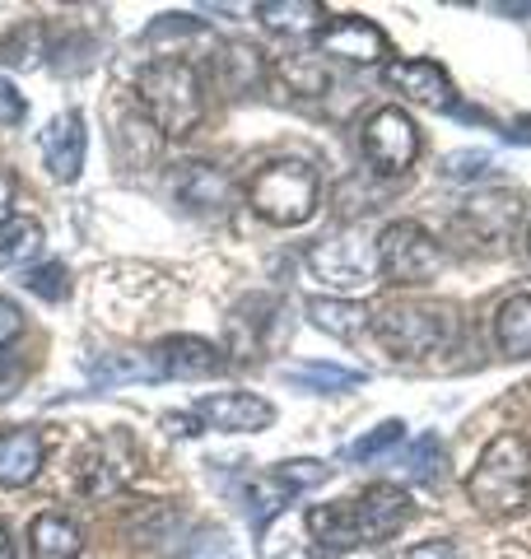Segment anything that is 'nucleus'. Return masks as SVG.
<instances>
[{
  "label": "nucleus",
  "instance_id": "4c0bfd02",
  "mask_svg": "<svg viewBox=\"0 0 531 559\" xmlns=\"http://www.w3.org/2000/svg\"><path fill=\"white\" fill-rule=\"evenodd\" d=\"M405 559H462L452 540H420V546L405 550Z\"/></svg>",
  "mask_w": 531,
  "mask_h": 559
},
{
  "label": "nucleus",
  "instance_id": "72a5a7b5",
  "mask_svg": "<svg viewBox=\"0 0 531 559\" xmlns=\"http://www.w3.org/2000/svg\"><path fill=\"white\" fill-rule=\"evenodd\" d=\"M489 168H494V159L485 150H452V154H442V178H448V182H475V178H485Z\"/></svg>",
  "mask_w": 531,
  "mask_h": 559
},
{
  "label": "nucleus",
  "instance_id": "393cba45",
  "mask_svg": "<svg viewBox=\"0 0 531 559\" xmlns=\"http://www.w3.org/2000/svg\"><path fill=\"white\" fill-rule=\"evenodd\" d=\"M158 145H164V135H158V131L150 127V117H145V112L121 117V127H117V150H121V159H127L131 168L154 164Z\"/></svg>",
  "mask_w": 531,
  "mask_h": 559
},
{
  "label": "nucleus",
  "instance_id": "bb28decb",
  "mask_svg": "<svg viewBox=\"0 0 531 559\" xmlns=\"http://www.w3.org/2000/svg\"><path fill=\"white\" fill-rule=\"evenodd\" d=\"M215 66H220V75H224V84L234 94H247L261 80V51L247 47V43H224Z\"/></svg>",
  "mask_w": 531,
  "mask_h": 559
},
{
  "label": "nucleus",
  "instance_id": "58836bf2",
  "mask_svg": "<svg viewBox=\"0 0 531 559\" xmlns=\"http://www.w3.org/2000/svg\"><path fill=\"white\" fill-rule=\"evenodd\" d=\"M20 326H24V312L10 299H0V345H10L14 336H20Z\"/></svg>",
  "mask_w": 531,
  "mask_h": 559
},
{
  "label": "nucleus",
  "instance_id": "6ab92c4d",
  "mask_svg": "<svg viewBox=\"0 0 531 559\" xmlns=\"http://www.w3.org/2000/svg\"><path fill=\"white\" fill-rule=\"evenodd\" d=\"M522 215V205L518 197H508V191H481V197H471L467 210H462V224H471L481 238H494L499 242L512 224H518Z\"/></svg>",
  "mask_w": 531,
  "mask_h": 559
},
{
  "label": "nucleus",
  "instance_id": "20e7f679",
  "mask_svg": "<svg viewBox=\"0 0 531 559\" xmlns=\"http://www.w3.org/2000/svg\"><path fill=\"white\" fill-rule=\"evenodd\" d=\"M252 215H261L275 229H298L317 215V201H322V178L308 159H271L261 164L243 187Z\"/></svg>",
  "mask_w": 531,
  "mask_h": 559
},
{
  "label": "nucleus",
  "instance_id": "39448f33",
  "mask_svg": "<svg viewBox=\"0 0 531 559\" xmlns=\"http://www.w3.org/2000/svg\"><path fill=\"white\" fill-rule=\"evenodd\" d=\"M378 341L392 349L397 359H429L452 349L457 341V322L448 308H434V304H392L374 318Z\"/></svg>",
  "mask_w": 531,
  "mask_h": 559
},
{
  "label": "nucleus",
  "instance_id": "473e14b6",
  "mask_svg": "<svg viewBox=\"0 0 531 559\" xmlns=\"http://www.w3.org/2000/svg\"><path fill=\"white\" fill-rule=\"evenodd\" d=\"M24 289L38 294V299H47V304H61L70 294V271L61 266V261H43V266H33L24 275Z\"/></svg>",
  "mask_w": 531,
  "mask_h": 559
},
{
  "label": "nucleus",
  "instance_id": "6e6552de",
  "mask_svg": "<svg viewBox=\"0 0 531 559\" xmlns=\"http://www.w3.org/2000/svg\"><path fill=\"white\" fill-rule=\"evenodd\" d=\"M359 150H364V159L374 173H382V178H401V173L420 159V127L401 108H378L364 121Z\"/></svg>",
  "mask_w": 531,
  "mask_h": 559
},
{
  "label": "nucleus",
  "instance_id": "2f4dec72",
  "mask_svg": "<svg viewBox=\"0 0 531 559\" xmlns=\"http://www.w3.org/2000/svg\"><path fill=\"white\" fill-rule=\"evenodd\" d=\"M271 476L290 489V495H304V489H317V485H327L331 476V466L327 462H312V457H294V462H280Z\"/></svg>",
  "mask_w": 531,
  "mask_h": 559
},
{
  "label": "nucleus",
  "instance_id": "c85d7f7f",
  "mask_svg": "<svg viewBox=\"0 0 531 559\" xmlns=\"http://www.w3.org/2000/svg\"><path fill=\"white\" fill-rule=\"evenodd\" d=\"M88 373H94L98 382H154L158 378L150 349L145 355H140V349H127V355H103Z\"/></svg>",
  "mask_w": 531,
  "mask_h": 559
},
{
  "label": "nucleus",
  "instance_id": "79ce46f5",
  "mask_svg": "<svg viewBox=\"0 0 531 559\" xmlns=\"http://www.w3.org/2000/svg\"><path fill=\"white\" fill-rule=\"evenodd\" d=\"M527 252H531V229H527Z\"/></svg>",
  "mask_w": 531,
  "mask_h": 559
},
{
  "label": "nucleus",
  "instance_id": "5701e85b",
  "mask_svg": "<svg viewBox=\"0 0 531 559\" xmlns=\"http://www.w3.org/2000/svg\"><path fill=\"white\" fill-rule=\"evenodd\" d=\"M290 499H294V495L271 476V471H266V476H252V480L243 485V509H247V522H252L257 532L271 527V522L280 518V509H285Z\"/></svg>",
  "mask_w": 531,
  "mask_h": 559
},
{
  "label": "nucleus",
  "instance_id": "f03ea898",
  "mask_svg": "<svg viewBox=\"0 0 531 559\" xmlns=\"http://www.w3.org/2000/svg\"><path fill=\"white\" fill-rule=\"evenodd\" d=\"M135 98L140 112L150 117V127L164 140H182L201 127L205 117V84L201 70L182 61V57H158L140 70L135 80Z\"/></svg>",
  "mask_w": 531,
  "mask_h": 559
},
{
  "label": "nucleus",
  "instance_id": "aec40b11",
  "mask_svg": "<svg viewBox=\"0 0 531 559\" xmlns=\"http://www.w3.org/2000/svg\"><path fill=\"white\" fill-rule=\"evenodd\" d=\"M494 341L508 359H531V294H512L494 312Z\"/></svg>",
  "mask_w": 531,
  "mask_h": 559
},
{
  "label": "nucleus",
  "instance_id": "4468645a",
  "mask_svg": "<svg viewBox=\"0 0 531 559\" xmlns=\"http://www.w3.org/2000/svg\"><path fill=\"white\" fill-rule=\"evenodd\" d=\"M84 154H88V131H84V117L80 112H61L47 121L43 131V168L51 182L70 187L84 168Z\"/></svg>",
  "mask_w": 531,
  "mask_h": 559
},
{
  "label": "nucleus",
  "instance_id": "f704fd0d",
  "mask_svg": "<svg viewBox=\"0 0 531 559\" xmlns=\"http://www.w3.org/2000/svg\"><path fill=\"white\" fill-rule=\"evenodd\" d=\"M182 559H238V555H234V540H228L220 527H205L187 540Z\"/></svg>",
  "mask_w": 531,
  "mask_h": 559
},
{
  "label": "nucleus",
  "instance_id": "a211bd4d",
  "mask_svg": "<svg viewBox=\"0 0 531 559\" xmlns=\"http://www.w3.org/2000/svg\"><path fill=\"white\" fill-rule=\"evenodd\" d=\"M308 322L317 326V331H327V336H335V341H354V336H364L368 326H374V318H368V308L364 304H354V299H308Z\"/></svg>",
  "mask_w": 531,
  "mask_h": 559
},
{
  "label": "nucleus",
  "instance_id": "c756f323",
  "mask_svg": "<svg viewBox=\"0 0 531 559\" xmlns=\"http://www.w3.org/2000/svg\"><path fill=\"white\" fill-rule=\"evenodd\" d=\"M38 57H47V38H43V24H24L20 33H10L5 43H0V66H38Z\"/></svg>",
  "mask_w": 531,
  "mask_h": 559
},
{
  "label": "nucleus",
  "instance_id": "f8f14e48",
  "mask_svg": "<svg viewBox=\"0 0 531 559\" xmlns=\"http://www.w3.org/2000/svg\"><path fill=\"white\" fill-rule=\"evenodd\" d=\"M317 51L322 57H341L350 66H378L387 57V33L374 20H364V14H341V20L322 24Z\"/></svg>",
  "mask_w": 531,
  "mask_h": 559
},
{
  "label": "nucleus",
  "instance_id": "412c9836",
  "mask_svg": "<svg viewBox=\"0 0 531 559\" xmlns=\"http://www.w3.org/2000/svg\"><path fill=\"white\" fill-rule=\"evenodd\" d=\"M257 20L271 33H290V38H304V33H322V5L317 0H266L257 5Z\"/></svg>",
  "mask_w": 531,
  "mask_h": 559
},
{
  "label": "nucleus",
  "instance_id": "e433bc0d",
  "mask_svg": "<svg viewBox=\"0 0 531 559\" xmlns=\"http://www.w3.org/2000/svg\"><path fill=\"white\" fill-rule=\"evenodd\" d=\"M28 117V103L24 94L14 90L10 80H0V131H10V127H20V121Z\"/></svg>",
  "mask_w": 531,
  "mask_h": 559
},
{
  "label": "nucleus",
  "instance_id": "4be33fe9",
  "mask_svg": "<svg viewBox=\"0 0 531 559\" xmlns=\"http://www.w3.org/2000/svg\"><path fill=\"white\" fill-rule=\"evenodd\" d=\"M401 476L411 485H442V476H448V448H442L438 433H420V439L405 448Z\"/></svg>",
  "mask_w": 531,
  "mask_h": 559
},
{
  "label": "nucleus",
  "instance_id": "ea45409f",
  "mask_svg": "<svg viewBox=\"0 0 531 559\" xmlns=\"http://www.w3.org/2000/svg\"><path fill=\"white\" fill-rule=\"evenodd\" d=\"M14 197H20V182H14V173H10V168H0V224L14 219V215H10Z\"/></svg>",
  "mask_w": 531,
  "mask_h": 559
},
{
  "label": "nucleus",
  "instance_id": "f257e3e1",
  "mask_svg": "<svg viewBox=\"0 0 531 559\" xmlns=\"http://www.w3.org/2000/svg\"><path fill=\"white\" fill-rule=\"evenodd\" d=\"M308 536L317 550H354V546H382L411 522V495L401 485H368L354 499L312 503L308 509Z\"/></svg>",
  "mask_w": 531,
  "mask_h": 559
},
{
  "label": "nucleus",
  "instance_id": "c9c22d12",
  "mask_svg": "<svg viewBox=\"0 0 531 559\" xmlns=\"http://www.w3.org/2000/svg\"><path fill=\"white\" fill-rule=\"evenodd\" d=\"M24 382H28V359L20 355V349L0 345V401H10Z\"/></svg>",
  "mask_w": 531,
  "mask_h": 559
},
{
  "label": "nucleus",
  "instance_id": "dca6fc26",
  "mask_svg": "<svg viewBox=\"0 0 531 559\" xmlns=\"http://www.w3.org/2000/svg\"><path fill=\"white\" fill-rule=\"evenodd\" d=\"M84 532L80 522H70L66 513H38L28 522V555L33 559H80Z\"/></svg>",
  "mask_w": 531,
  "mask_h": 559
},
{
  "label": "nucleus",
  "instance_id": "f3484780",
  "mask_svg": "<svg viewBox=\"0 0 531 559\" xmlns=\"http://www.w3.org/2000/svg\"><path fill=\"white\" fill-rule=\"evenodd\" d=\"M234 197L228 178L215 164H182V178H177V201L187 210H205V215H220Z\"/></svg>",
  "mask_w": 531,
  "mask_h": 559
},
{
  "label": "nucleus",
  "instance_id": "0eeeda50",
  "mask_svg": "<svg viewBox=\"0 0 531 559\" xmlns=\"http://www.w3.org/2000/svg\"><path fill=\"white\" fill-rule=\"evenodd\" d=\"M308 266L317 280H327L331 289H341V299L354 289H364V285H374V275H378V248L374 242H364L359 234H327V238H317L312 248H308Z\"/></svg>",
  "mask_w": 531,
  "mask_h": 559
},
{
  "label": "nucleus",
  "instance_id": "a878e982",
  "mask_svg": "<svg viewBox=\"0 0 531 559\" xmlns=\"http://www.w3.org/2000/svg\"><path fill=\"white\" fill-rule=\"evenodd\" d=\"M285 378L304 392H350L364 382L359 369H341V364H294Z\"/></svg>",
  "mask_w": 531,
  "mask_h": 559
},
{
  "label": "nucleus",
  "instance_id": "a19ab883",
  "mask_svg": "<svg viewBox=\"0 0 531 559\" xmlns=\"http://www.w3.org/2000/svg\"><path fill=\"white\" fill-rule=\"evenodd\" d=\"M0 559H14V532L5 518H0Z\"/></svg>",
  "mask_w": 531,
  "mask_h": 559
},
{
  "label": "nucleus",
  "instance_id": "ddd939ff",
  "mask_svg": "<svg viewBox=\"0 0 531 559\" xmlns=\"http://www.w3.org/2000/svg\"><path fill=\"white\" fill-rule=\"evenodd\" d=\"M382 80H387V90L405 94L411 103H424V108H438V112H457V90L438 61H424V57L392 61L382 70Z\"/></svg>",
  "mask_w": 531,
  "mask_h": 559
},
{
  "label": "nucleus",
  "instance_id": "9b49d317",
  "mask_svg": "<svg viewBox=\"0 0 531 559\" xmlns=\"http://www.w3.org/2000/svg\"><path fill=\"white\" fill-rule=\"evenodd\" d=\"M158 378H177V382H197V378H220L228 369L224 349L215 341L201 336H164L150 349Z\"/></svg>",
  "mask_w": 531,
  "mask_h": 559
},
{
  "label": "nucleus",
  "instance_id": "cd10ccee",
  "mask_svg": "<svg viewBox=\"0 0 531 559\" xmlns=\"http://www.w3.org/2000/svg\"><path fill=\"white\" fill-rule=\"evenodd\" d=\"M280 80L290 84V94H304V98H317L331 84L322 57H312V51H294V57L280 61Z\"/></svg>",
  "mask_w": 531,
  "mask_h": 559
},
{
  "label": "nucleus",
  "instance_id": "2eb2a0df",
  "mask_svg": "<svg viewBox=\"0 0 531 559\" xmlns=\"http://www.w3.org/2000/svg\"><path fill=\"white\" fill-rule=\"evenodd\" d=\"M43 462H47V439L43 429L20 425V429H5L0 433V489H24L43 476Z\"/></svg>",
  "mask_w": 531,
  "mask_h": 559
},
{
  "label": "nucleus",
  "instance_id": "423d86ee",
  "mask_svg": "<svg viewBox=\"0 0 531 559\" xmlns=\"http://www.w3.org/2000/svg\"><path fill=\"white\" fill-rule=\"evenodd\" d=\"M374 248H378V275H387L392 285H429L442 266L438 238L415 219H392Z\"/></svg>",
  "mask_w": 531,
  "mask_h": 559
},
{
  "label": "nucleus",
  "instance_id": "7c9ffc66",
  "mask_svg": "<svg viewBox=\"0 0 531 559\" xmlns=\"http://www.w3.org/2000/svg\"><path fill=\"white\" fill-rule=\"evenodd\" d=\"M401 439H405V419H382L378 429H368L364 439H354L345 448V462H374V457H382L387 448H397Z\"/></svg>",
  "mask_w": 531,
  "mask_h": 559
},
{
  "label": "nucleus",
  "instance_id": "9d476101",
  "mask_svg": "<svg viewBox=\"0 0 531 559\" xmlns=\"http://www.w3.org/2000/svg\"><path fill=\"white\" fill-rule=\"evenodd\" d=\"M191 415L220 433H261L275 425V406L257 392H210L191 406Z\"/></svg>",
  "mask_w": 531,
  "mask_h": 559
},
{
  "label": "nucleus",
  "instance_id": "7ed1b4c3",
  "mask_svg": "<svg viewBox=\"0 0 531 559\" xmlns=\"http://www.w3.org/2000/svg\"><path fill=\"white\" fill-rule=\"evenodd\" d=\"M467 495L485 518H508L531 499V443L522 433H499L475 457L467 476Z\"/></svg>",
  "mask_w": 531,
  "mask_h": 559
},
{
  "label": "nucleus",
  "instance_id": "1a4fd4ad",
  "mask_svg": "<svg viewBox=\"0 0 531 559\" xmlns=\"http://www.w3.org/2000/svg\"><path fill=\"white\" fill-rule=\"evenodd\" d=\"M131 471H135V443H131V433H103V439H94L84 448V457H80V489L84 495H117L121 485L131 480Z\"/></svg>",
  "mask_w": 531,
  "mask_h": 559
},
{
  "label": "nucleus",
  "instance_id": "b1692460",
  "mask_svg": "<svg viewBox=\"0 0 531 559\" xmlns=\"http://www.w3.org/2000/svg\"><path fill=\"white\" fill-rule=\"evenodd\" d=\"M43 248V224L28 219V215H14L0 224V271H14L24 266V261H33Z\"/></svg>",
  "mask_w": 531,
  "mask_h": 559
}]
</instances>
